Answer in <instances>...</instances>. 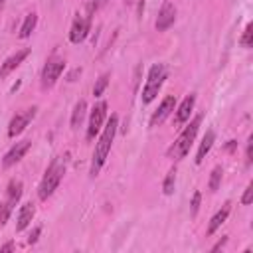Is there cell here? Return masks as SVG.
<instances>
[{
  "mask_svg": "<svg viewBox=\"0 0 253 253\" xmlns=\"http://www.w3.org/2000/svg\"><path fill=\"white\" fill-rule=\"evenodd\" d=\"M30 51H32V49H30V47H26V49H20V51H16L14 55H10V57L2 63V67H0V77H6L10 71H14V69H16V67H18V65H20L28 55H30Z\"/></svg>",
  "mask_w": 253,
  "mask_h": 253,
  "instance_id": "13",
  "label": "cell"
},
{
  "mask_svg": "<svg viewBox=\"0 0 253 253\" xmlns=\"http://www.w3.org/2000/svg\"><path fill=\"white\" fill-rule=\"evenodd\" d=\"M85 115H87V103L81 99L73 107V113H71V128H79L81 123H83V119H85Z\"/></svg>",
  "mask_w": 253,
  "mask_h": 253,
  "instance_id": "18",
  "label": "cell"
},
{
  "mask_svg": "<svg viewBox=\"0 0 253 253\" xmlns=\"http://www.w3.org/2000/svg\"><path fill=\"white\" fill-rule=\"evenodd\" d=\"M174 107H176V97H174V95H166V97L162 99V103L158 105V109L152 113L148 125H150V126H158V125H162L164 119L174 111Z\"/></svg>",
  "mask_w": 253,
  "mask_h": 253,
  "instance_id": "10",
  "label": "cell"
},
{
  "mask_svg": "<svg viewBox=\"0 0 253 253\" xmlns=\"http://www.w3.org/2000/svg\"><path fill=\"white\" fill-rule=\"evenodd\" d=\"M221 176H223V168L221 166H215L213 170H211V176H210V190L211 192H215L217 188H219V184H221Z\"/></svg>",
  "mask_w": 253,
  "mask_h": 253,
  "instance_id": "21",
  "label": "cell"
},
{
  "mask_svg": "<svg viewBox=\"0 0 253 253\" xmlns=\"http://www.w3.org/2000/svg\"><path fill=\"white\" fill-rule=\"evenodd\" d=\"M251 200H253V182L247 184V188H245V192H243V196H241V204H243V206H249Z\"/></svg>",
  "mask_w": 253,
  "mask_h": 253,
  "instance_id": "26",
  "label": "cell"
},
{
  "mask_svg": "<svg viewBox=\"0 0 253 253\" xmlns=\"http://www.w3.org/2000/svg\"><path fill=\"white\" fill-rule=\"evenodd\" d=\"M174 186H176V168H170L166 178H164V184H162V190L166 196H172L174 194Z\"/></svg>",
  "mask_w": 253,
  "mask_h": 253,
  "instance_id": "20",
  "label": "cell"
},
{
  "mask_svg": "<svg viewBox=\"0 0 253 253\" xmlns=\"http://www.w3.org/2000/svg\"><path fill=\"white\" fill-rule=\"evenodd\" d=\"M30 146H32V140H20V142H16V144L4 154L2 166H4V168H10V166H14L16 162H20V160L26 156V152L30 150Z\"/></svg>",
  "mask_w": 253,
  "mask_h": 253,
  "instance_id": "11",
  "label": "cell"
},
{
  "mask_svg": "<svg viewBox=\"0 0 253 253\" xmlns=\"http://www.w3.org/2000/svg\"><path fill=\"white\" fill-rule=\"evenodd\" d=\"M12 210H14V206H10L6 200H2V202H0V227H2V225H6V221H8L10 213H12Z\"/></svg>",
  "mask_w": 253,
  "mask_h": 253,
  "instance_id": "23",
  "label": "cell"
},
{
  "mask_svg": "<svg viewBox=\"0 0 253 253\" xmlns=\"http://www.w3.org/2000/svg\"><path fill=\"white\" fill-rule=\"evenodd\" d=\"M63 69H65V59L59 57V55H51V57L45 61L43 69H42V87H43V89L53 87L55 81L61 77Z\"/></svg>",
  "mask_w": 253,
  "mask_h": 253,
  "instance_id": "5",
  "label": "cell"
},
{
  "mask_svg": "<svg viewBox=\"0 0 253 253\" xmlns=\"http://www.w3.org/2000/svg\"><path fill=\"white\" fill-rule=\"evenodd\" d=\"M251 34H253V24H247L245 32H243V38H241L243 47H251Z\"/></svg>",
  "mask_w": 253,
  "mask_h": 253,
  "instance_id": "25",
  "label": "cell"
},
{
  "mask_svg": "<svg viewBox=\"0 0 253 253\" xmlns=\"http://www.w3.org/2000/svg\"><path fill=\"white\" fill-rule=\"evenodd\" d=\"M36 24H38V14H28L26 18H24V24H22V28H20V38L22 40H26V38H30L32 36V32L36 30Z\"/></svg>",
  "mask_w": 253,
  "mask_h": 253,
  "instance_id": "19",
  "label": "cell"
},
{
  "mask_svg": "<svg viewBox=\"0 0 253 253\" xmlns=\"http://www.w3.org/2000/svg\"><path fill=\"white\" fill-rule=\"evenodd\" d=\"M63 176H65V162L57 156V158H53L49 162V166H47V170H45V174H43V178L40 182V188H38L40 200H47L57 190V186L63 180Z\"/></svg>",
  "mask_w": 253,
  "mask_h": 253,
  "instance_id": "2",
  "label": "cell"
},
{
  "mask_svg": "<svg viewBox=\"0 0 253 253\" xmlns=\"http://www.w3.org/2000/svg\"><path fill=\"white\" fill-rule=\"evenodd\" d=\"M200 125H202V115L194 117V119L190 121V125L180 132V136H178V138L174 140V144L168 148V156H170L172 160H182V158L190 152V146H192V142H194V138H196V134H198Z\"/></svg>",
  "mask_w": 253,
  "mask_h": 253,
  "instance_id": "3",
  "label": "cell"
},
{
  "mask_svg": "<svg viewBox=\"0 0 253 253\" xmlns=\"http://www.w3.org/2000/svg\"><path fill=\"white\" fill-rule=\"evenodd\" d=\"M24 186H22V182L20 180H10V184H8V188H6V202L10 204V206H16L18 202H20V198H22V190Z\"/></svg>",
  "mask_w": 253,
  "mask_h": 253,
  "instance_id": "17",
  "label": "cell"
},
{
  "mask_svg": "<svg viewBox=\"0 0 253 253\" xmlns=\"http://www.w3.org/2000/svg\"><path fill=\"white\" fill-rule=\"evenodd\" d=\"M213 142H215V132H213V130H208V132L204 134L202 142H200V148H198V154H196V164H202V162H204V158H206V154L211 150Z\"/></svg>",
  "mask_w": 253,
  "mask_h": 253,
  "instance_id": "16",
  "label": "cell"
},
{
  "mask_svg": "<svg viewBox=\"0 0 253 253\" xmlns=\"http://www.w3.org/2000/svg\"><path fill=\"white\" fill-rule=\"evenodd\" d=\"M174 22H176V6L166 0V2L160 6V10H158V18H156L154 26H156L158 32H166Z\"/></svg>",
  "mask_w": 253,
  "mask_h": 253,
  "instance_id": "9",
  "label": "cell"
},
{
  "mask_svg": "<svg viewBox=\"0 0 253 253\" xmlns=\"http://www.w3.org/2000/svg\"><path fill=\"white\" fill-rule=\"evenodd\" d=\"M225 241H227V237H223V239H219V241H217V243H215V245L211 247V251H217V249H221V247L225 245Z\"/></svg>",
  "mask_w": 253,
  "mask_h": 253,
  "instance_id": "29",
  "label": "cell"
},
{
  "mask_svg": "<svg viewBox=\"0 0 253 253\" xmlns=\"http://www.w3.org/2000/svg\"><path fill=\"white\" fill-rule=\"evenodd\" d=\"M40 233H42V227H34V231L30 233V237H28V243L32 245V243H36L38 241V237H40Z\"/></svg>",
  "mask_w": 253,
  "mask_h": 253,
  "instance_id": "28",
  "label": "cell"
},
{
  "mask_svg": "<svg viewBox=\"0 0 253 253\" xmlns=\"http://www.w3.org/2000/svg\"><path fill=\"white\" fill-rule=\"evenodd\" d=\"M109 73H103L99 79H97V83H95V87H93V95L95 97H101L103 95V91L107 89V85H109Z\"/></svg>",
  "mask_w": 253,
  "mask_h": 253,
  "instance_id": "22",
  "label": "cell"
},
{
  "mask_svg": "<svg viewBox=\"0 0 253 253\" xmlns=\"http://www.w3.org/2000/svg\"><path fill=\"white\" fill-rule=\"evenodd\" d=\"M251 152H253V136H249V140H247V152H245L247 154V158H245L247 164H251V160H253V154Z\"/></svg>",
  "mask_w": 253,
  "mask_h": 253,
  "instance_id": "27",
  "label": "cell"
},
{
  "mask_svg": "<svg viewBox=\"0 0 253 253\" xmlns=\"http://www.w3.org/2000/svg\"><path fill=\"white\" fill-rule=\"evenodd\" d=\"M166 79V67L162 63H154L150 69H148V79L144 83V89H142V105H148L156 99L162 83Z\"/></svg>",
  "mask_w": 253,
  "mask_h": 253,
  "instance_id": "4",
  "label": "cell"
},
{
  "mask_svg": "<svg viewBox=\"0 0 253 253\" xmlns=\"http://www.w3.org/2000/svg\"><path fill=\"white\" fill-rule=\"evenodd\" d=\"M91 14H93V6L89 4L85 14H77V16H75L73 26H71V30H69V42H71V43H81V42L87 38L89 30H91Z\"/></svg>",
  "mask_w": 253,
  "mask_h": 253,
  "instance_id": "6",
  "label": "cell"
},
{
  "mask_svg": "<svg viewBox=\"0 0 253 253\" xmlns=\"http://www.w3.org/2000/svg\"><path fill=\"white\" fill-rule=\"evenodd\" d=\"M12 249H14V243H12V241H10V243H6V245H2V247H0V251H12Z\"/></svg>",
  "mask_w": 253,
  "mask_h": 253,
  "instance_id": "31",
  "label": "cell"
},
{
  "mask_svg": "<svg viewBox=\"0 0 253 253\" xmlns=\"http://www.w3.org/2000/svg\"><path fill=\"white\" fill-rule=\"evenodd\" d=\"M105 2H107V0H93V2H91V6H93V10H97V8H101Z\"/></svg>",
  "mask_w": 253,
  "mask_h": 253,
  "instance_id": "30",
  "label": "cell"
},
{
  "mask_svg": "<svg viewBox=\"0 0 253 253\" xmlns=\"http://www.w3.org/2000/svg\"><path fill=\"white\" fill-rule=\"evenodd\" d=\"M194 105H196V95H188V97L180 103V107L176 109V115H174L176 125H184L186 121H190V115H192V111H194Z\"/></svg>",
  "mask_w": 253,
  "mask_h": 253,
  "instance_id": "14",
  "label": "cell"
},
{
  "mask_svg": "<svg viewBox=\"0 0 253 253\" xmlns=\"http://www.w3.org/2000/svg\"><path fill=\"white\" fill-rule=\"evenodd\" d=\"M200 202H202V192H194L192 196V202H190V213L192 217L198 215V210H200Z\"/></svg>",
  "mask_w": 253,
  "mask_h": 253,
  "instance_id": "24",
  "label": "cell"
},
{
  "mask_svg": "<svg viewBox=\"0 0 253 253\" xmlns=\"http://www.w3.org/2000/svg\"><path fill=\"white\" fill-rule=\"evenodd\" d=\"M229 211H231V202H225V204H223V206L213 213V217L210 219V223H208V235L215 233V231L225 223V219H227Z\"/></svg>",
  "mask_w": 253,
  "mask_h": 253,
  "instance_id": "15",
  "label": "cell"
},
{
  "mask_svg": "<svg viewBox=\"0 0 253 253\" xmlns=\"http://www.w3.org/2000/svg\"><path fill=\"white\" fill-rule=\"evenodd\" d=\"M105 119H107V103H105V101H99V103L93 107L91 115H89V125H87V140H93V138H95V134H99V132H101Z\"/></svg>",
  "mask_w": 253,
  "mask_h": 253,
  "instance_id": "8",
  "label": "cell"
},
{
  "mask_svg": "<svg viewBox=\"0 0 253 253\" xmlns=\"http://www.w3.org/2000/svg\"><path fill=\"white\" fill-rule=\"evenodd\" d=\"M235 144H237V142H235V140H229V142H227V146H225V148H227V150H233V148H235Z\"/></svg>",
  "mask_w": 253,
  "mask_h": 253,
  "instance_id": "32",
  "label": "cell"
},
{
  "mask_svg": "<svg viewBox=\"0 0 253 253\" xmlns=\"http://www.w3.org/2000/svg\"><path fill=\"white\" fill-rule=\"evenodd\" d=\"M34 215H36V206L32 202L22 204L20 210H18V215H16V231H24L32 223Z\"/></svg>",
  "mask_w": 253,
  "mask_h": 253,
  "instance_id": "12",
  "label": "cell"
},
{
  "mask_svg": "<svg viewBox=\"0 0 253 253\" xmlns=\"http://www.w3.org/2000/svg\"><path fill=\"white\" fill-rule=\"evenodd\" d=\"M117 126H119V117L111 115L107 126L103 128V132H101V136H99V140L95 144V150H93V158H91V166H89V176L91 178H95L101 172V168H103V164H105V160H107V156L111 152L113 138L117 134Z\"/></svg>",
  "mask_w": 253,
  "mask_h": 253,
  "instance_id": "1",
  "label": "cell"
},
{
  "mask_svg": "<svg viewBox=\"0 0 253 253\" xmlns=\"http://www.w3.org/2000/svg\"><path fill=\"white\" fill-rule=\"evenodd\" d=\"M2 4H4V0H0V6H2Z\"/></svg>",
  "mask_w": 253,
  "mask_h": 253,
  "instance_id": "33",
  "label": "cell"
},
{
  "mask_svg": "<svg viewBox=\"0 0 253 253\" xmlns=\"http://www.w3.org/2000/svg\"><path fill=\"white\" fill-rule=\"evenodd\" d=\"M36 107H30V109H24L22 113H16L12 119H10V123H8V136L10 138H16L18 134H22L24 130H26V126L34 121V117H36Z\"/></svg>",
  "mask_w": 253,
  "mask_h": 253,
  "instance_id": "7",
  "label": "cell"
}]
</instances>
